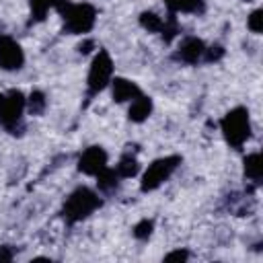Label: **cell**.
Listing matches in <instances>:
<instances>
[{
    "instance_id": "obj_14",
    "label": "cell",
    "mask_w": 263,
    "mask_h": 263,
    "mask_svg": "<svg viewBox=\"0 0 263 263\" xmlns=\"http://www.w3.org/2000/svg\"><path fill=\"white\" fill-rule=\"evenodd\" d=\"M245 179L255 187L261 185V152H251L245 156Z\"/></svg>"
},
{
    "instance_id": "obj_17",
    "label": "cell",
    "mask_w": 263,
    "mask_h": 263,
    "mask_svg": "<svg viewBox=\"0 0 263 263\" xmlns=\"http://www.w3.org/2000/svg\"><path fill=\"white\" fill-rule=\"evenodd\" d=\"M140 25L148 33H160L162 27H164V18L160 14H156V12H152V10H144L140 14Z\"/></svg>"
},
{
    "instance_id": "obj_21",
    "label": "cell",
    "mask_w": 263,
    "mask_h": 263,
    "mask_svg": "<svg viewBox=\"0 0 263 263\" xmlns=\"http://www.w3.org/2000/svg\"><path fill=\"white\" fill-rule=\"evenodd\" d=\"M222 55H224V47H222V45H212V47H205V53H203V62L212 64V62H218Z\"/></svg>"
},
{
    "instance_id": "obj_2",
    "label": "cell",
    "mask_w": 263,
    "mask_h": 263,
    "mask_svg": "<svg viewBox=\"0 0 263 263\" xmlns=\"http://www.w3.org/2000/svg\"><path fill=\"white\" fill-rule=\"evenodd\" d=\"M55 10L62 16L64 33L68 35H84L95 29L97 23V8L88 2H70L58 0Z\"/></svg>"
},
{
    "instance_id": "obj_12",
    "label": "cell",
    "mask_w": 263,
    "mask_h": 263,
    "mask_svg": "<svg viewBox=\"0 0 263 263\" xmlns=\"http://www.w3.org/2000/svg\"><path fill=\"white\" fill-rule=\"evenodd\" d=\"M168 14H203L205 0H164Z\"/></svg>"
},
{
    "instance_id": "obj_13",
    "label": "cell",
    "mask_w": 263,
    "mask_h": 263,
    "mask_svg": "<svg viewBox=\"0 0 263 263\" xmlns=\"http://www.w3.org/2000/svg\"><path fill=\"white\" fill-rule=\"evenodd\" d=\"M115 171L119 175V179H132L140 173V162H138V156L132 152V150H125L119 158V162L115 164Z\"/></svg>"
},
{
    "instance_id": "obj_19",
    "label": "cell",
    "mask_w": 263,
    "mask_h": 263,
    "mask_svg": "<svg viewBox=\"0 0 263 263\" xmlns=\"http://www.w3.org/2000/svg\"><path fill=\"white\" fill-rule=\"evenodd\" d=\"M152 232H154V220H150V218L140 220V222L134 226V230H132V234H134L138 240H148V238L152 236Z\"/></svg>"
},
{
    "instance_id": "obj_16",
    "label": "cell",
    "mask_w": 263,
    "mask_h": 263,
    "mask_svg": "<svg viewBox=\"0 0 263 263\" xmlns=\"http://www.w3.org/2000/svg\"><path fill=\"white\" fill-rule=\"evenodd\" d=\"M58 0H29V8H31V23H41L49 8H55Z\"/></svg>"
},
{
    "instance_id": "obj_18",
    "label": "cell",
    "mask_w": 263,
    "mask_h": 263,
    "mask_svg": "<svg viewBox=\"0 0 263 263\" xmlns=\"http://www.w3.org/2000/svg\"><path fill=\"white\" fill-rule=\"evenodd\" d=\"M47 107V99L41 90H33L29 97H27V111L31 115H41Z\"/></svg>"
},
{
    "instance_id": "obj_1",
    "label": "cell",
    "mask_w": 263,
    "mask_h": 263,
    "mask_svg": "<svg viewBox=\"0 0 263 263\" xmlns=\"http://www.w3.org/2000/svg\"><path fill=\"white\" fill-rule=\"evenodd\" d=\"M103 205V199L99 197V193L86 185L76 187L62 203L60 216L68 226H74L82 220H86L92 212H97Z\"/></svg>"
},
{
    "instance_id": "obj_20",
    "label": "cell",
    "mask_w": 263,
    "mask_h": 263,
    "mask_svg": "<svg viewBox=\"0 0 263 263\" xmlns=\"http://www.w3.org/2000/svg\"><path fill=\"white\" fill-rule=\"evenodd\" d=\"M247 27H249L255 35H259V33L263 31V10H261V8H255V10L249 14V18H247Z\"/></svg>"
},
{
    "instance_id": "obj_9",
    "label": "cell",
    "mask_w": 263,
    "mask_h": 263,
    "mask_svg": "<svg viewBox=\"0 0 263 263\" xmlns=\"http://www.w3.org/2000/svg\"><path fill=\"white\" fill-rule=\"evenodd\" d=\"M203 53H205V43L197 37H185L177 51H175V60L181 62V64H189V66H195L199 62H203Z\"/></svg>"
},
{
    "instance_id": "obj_6",
    "label": "cell",
    "mask_w": 263,
    "mask_h": 263,
    "mask_svg": "<svg viewBox=\"0 0 263 263\" xmlns=\"http://www.w3.org/2000/svg\"><path fill=\"white\" fill-rule=\"evenodd\" d=\"M183 162V158L179 154H171V156H162V158H156L148 164V168L142 173V179H140V191L142 193H150L154 189H158L164 181L171 179V175L179 168V164Z\"/></svg>"
},
{
    "instance_id": "obj_15",
    "label": "cell",
    "mask_w": 263,
    "mask_h": 263,
    "mask_svg": "<svg viewBox=\"0 0 263 263\" xmlns=\"http://www.w3.org/2000/svg\"><path fill=\"white\" fill-rule=\"evenodd\" d=\"M117 185H119V175H117L115 168L105 166V168L97 175V187H99V191L111 193L113 189H117Z\"/></svg>"
},
{
    "instance_id": "obj_3",
    "label": "cell",
    "mask_w": 263,
    "mask_h": 263,
    "mask_svg": "<svg viewBox=\"0 0 263 263\" xmlns=\"http://www.w3.org/2000/svg\"><path fill=\"white\" fill-rule=\"evenodd\" d=\"M220 132L224 136V142L234 148L240 150L247 140L251 138V115L247 107H234L230 109L222 119H220Z\"/></svg>"
},
{
    "instance_id": "obj_8",
    "label": "cell",
    "mask_w": 263,
    "mask_h": 263,
    "mask_svg": "<svg viewBox=\"0 0 263 263\" xmlns=\"http://www.w3.org/2000/svg\"><path fill=\"white\" fill-rule=\"evenodd\" d=\"M107 160H109V156H107V152H105L103 146H97V144H95V146H88V148L78 156V171H80L82 175L97 177L105 166H109Z\"/></svg>"
},
{
    "instance_id": "obj_10",
    "label": "cell",
    "mask_w": 263,
    "mask_h": 263,
    "mask_svg": "<svg viewBox=\"0 0 263 263\" xmlns=\"http://www.w3.org/2000/svg\"><path fill=\"white\" fill-rule=\"evenodd\" d=\"M111 95H113V101L115 103H125V101H134L138 95H142V88L129 80V78H123V76H115L111 78Z\"/></svg>"
},
{
    "instance_id": "obj_24",
    "label": "cell",
    "mask_w": 263,
    "mask_h": 263,
    "mask_svg": "<svg viewBox=\"0 0 263 263\" xmlns=\"http://www.w3.org/2000/svg\"><path fill=\"white\" fill-rule=\"evenodd\" d=\"M92 47H95V41H92V39H84V41H82V43L78 45V51L86 55V53H88V51H90Z\"/></svg>"
},
{
    "instance_id": "obj_7",
    "label": "cell",
    "mask_w": 263,
    "mask_h": 263,
    "mask_svg": "<svg viewBox=\"0 0 263 263\" xmlns=\"http://www.w3.org/2000/svg\"><path fill=\"white\" fill-rule=\"evenodd\" d=\"M23 66H25V51L21 43L10 35L0 33V68L4 72H16Z\"/></svg>"
},
{
    "instance_id": "obj_11",
    "label": "cell",
    "mask_w": 263,
    "mask_h": 263,
    "mask_svg": "<svg viewBox=\"0 0 263 263\" xmlns=\"http://www.w3.org/2000/svg\"><path fill=\"white\" fill-rule=\"evenodd\" d=\"M152 109H154L152 99H150L148 95H144V92H142V95H138L134 101H129L127 119H129V121H134V123H142V121H146V119L150 117Z\"/></svg>"
},
{
    "instance_id": "obj_5",
    "label": "cell",
    "mask_w": 263,
    "mask_h": 263,
    "mask_svg": "<svg viewBox=\"0 0 263 263\" xmlns=\"http://www.w3.org/2000/svg\"><path fill=\"white\" fill-rule=\"evenodd\" d=\"M113 78V60L107 49H99L90 62L88 76H86V101H92L99 92H103Z\"/></svg>"
},
{
    "instance_id": "obj_23",
    "label": "cell",
    "mask_w": 263,
    "mask_h": 263,
    "mask_svg": "<svg viewBox=\"0 0 263 263\" xmlns=\"http://www.w3.org/2000/svg\"><path fill=\"white\" fill-rule=\"evenodd\" d=\"M12 259H14V251L8 245H2L0 247V261H12Z\"/></svg>"
},
{
    "instance_id": "obj_22",
    "label": "cell",
    "mask_w": 263,
    "mask_h": 263,
    "mask_svg": "<svg viewBox=\"0 0 263 263\" xmlns=\"http://www.w3.org/2000/svg\"><path fill=\"white\" fill-rule=\"evenodd\" d=\"M187 259H189V253L187 251H181V249L164 255V261H187Z\"/></svg>"
},
{
    "instance_id": "obj_25",
    "label": "cell",
    "mask_w": 263,
    "mask_h": 263,
    "mask_svg": "<svg viewBox=\"0 0 263 263\" xmlns=\"http://www.w3.org/2000/svg\"><path fill=\"white\" fill-rule=\"evenodd\" d=\"M247 2H253V0H247Z\"/></svg>"
},
{
    "instance_id": "obj_4",
    "label": "cell",
    "mask_w": 263,
    "mask_h": 263,
    "mask_svg": "<svg viewBox=\"0 0 263 263\" xmlns=\"http://www.w3.org/2000/svg\"><path fill=\"white\" fill-rule=\"evenodd\" d=\"M27 111V97L18 88H10L0 92V125L16 134L23 127V113Z\"/></svg>"
}]
</instances>
